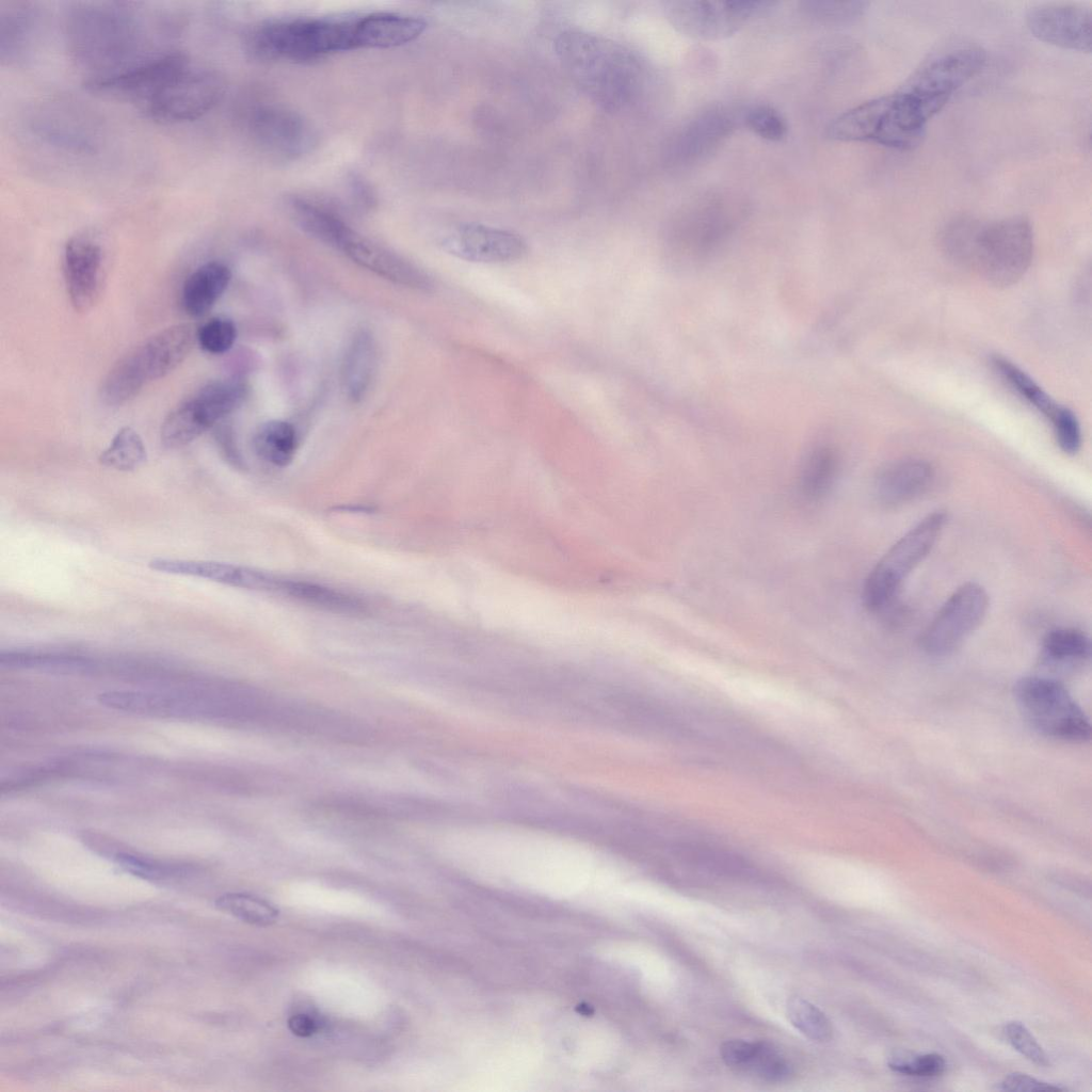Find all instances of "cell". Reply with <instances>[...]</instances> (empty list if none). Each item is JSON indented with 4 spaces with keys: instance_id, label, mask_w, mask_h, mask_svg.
Returning <instances> with one entry per match:
<instances>
[{
    "instance_id": "cell-1",
    "label": "cell",
    "mask_w": 1092,
    "mask_h": 1092,
    "mask_svg": "<svg viewBox=\"0 0 1092 1092\" xmlns=\"http://www.w3.org/2000/svg\"><path fill=\"white\" fill-rule=\"evenodd\" d=\"M940 242L951 261L998 287L1015 284L1033 254L1032 227L1023 215L994 221L958 216L945 225Z\"/></svg>"
},
{
    "instance_id": "cell-2",
    "label": "cell",
    "mask_w": 1092,
    "mask_h": 1092,
    "mask_svg": "<svg viewBox=\"0 0 1092 1092\" xmlns=\"http://www.w3.org/2000/svg\"><path fill=\"white\" fill-rule=\"evenodd\" d=\"M555 50L575 85L601 110L619 112L638 98L644 70L625 46L594 33L567 30L556 38Z\"/></svg>"
},
{
    "instance_id": "cell-3",
    "label": "cell",
    "mask_w": 1092,
    "mask_h": 1092,
    "mask_svg": "<svg viewBox=\"0 0 1092 1092\" xmlns=\"http://www.w3.org/2000/svg\"><path fill=\"white\" fill-rule=\"evenodd\" d=\"M943 108L902 84L896 91L864 101L835 117L826 136L840 142H868L908 150L924 138L928 122Z\"/></svg>"
},
{
    "instance_id": "cell-4",
    "label": "cell",
    "mask_w": 1092,
    "mask_h": 1092,
    "mask_svg": "<svg viewBox=\"0 0 1092 1092\" xmlns=\"http://www.w3.org/2000/svg\"><path fill=\"white\" fill-rule=\"evenodd\" d=\"M195 341L196 331L190 324L173 325L147 338L112 366L100 388L103 402L125 404L148 383L175 370Z\"/></svg>"
},
{
    "instance_id": "cell-5",
    "label": "cell",
    "mask_w": 1092,
    "mask_h": 1092,
    "mask_svg": "<svg viewBox=\"0 0 1092 1092\" xmlns=\"http://www.w3.org/2000/svg\"><path fill=\"white\" fill-rule=\"evenodd\" d=\"M355 20L298 19L271 23L254 33L252 49L261 58L294 62L352 50Z\"/></svg>"
},
{
    "instance_id": "cell-6",
    "label": "cell",
    "mask_w": 1092,
    "mask_h": 1092,
    "mask_svg": "<svg viewBox=\"0 0 1092 1092\" xmlns=\"http://www.w3.org/2000/svg\"><path fill=\"white\" fill-rule=\"evenodd\" d=\"M946 520L944 511L929 513L882 556L863 589V600L869 611L880 613L892 606L903 581L933 549Z\"/></svg>"
},
{
    "instance_id": "cell-7",
    "label": "cell",
    "mask_w": 1092,
    "mask_h": 1092,
    "mask_svg": "<svg viewBox=\"0 0 1092 1092\" xmlns=\"http://www.w3.org/2000/svg\"><path fill=\"white\" fill-rule=\"evenodd\" d=\"M1014 696L1024 718L1040 734L1072 742L1090 739L1089 719L1059 681L1023 677L1014 686Z\"/></svg>"
},
{
    "instance_id": "cell-8",
    "label": "cell",
    "mask_w": 1092,
    "mask_h": 1092,
    "mask_svg": "<svg viewBox=\"0 0 1092 1092\" xmlns=\"http://www.w3.org/2000/svg\"><path fill=\"white\" fill-rule=\"evenodd\" d=\"M70 34L78 57L107 68L101 75L123 69L136 44L132 18L117 7L77 10Z\"/></svg>"
},
{
    "instance_id": "cell-9",
    "label": "cell",
    "mask_w": 1092,
    "mask_h": 1092,
    "mask_svg": "<svg viewBox=\"0 0 1092 1092\" xmlns=\"http://www.w3.org/2000/svg\"><path fill=\"white\" fill-rule=\"evenodd\" d=\"M774 4L762 0H671L663 3V12L680 34L718 41L739 32Z\"/></svg>"
},
{
    "instance_id": "cell-10",
    "label": "cell",
    "mask_w": 1092,
    "mask_h": 1092,
    "mask_svg": "<svg viewBox=\"0 0 1092 1092\" xmlns=\"http://www.w3.org/2000/svg\"><path fill=\"white\" fill-rule=\"evenodd\" d=\"M246 395V384L237 379L205 385L166 416L161 427L162 444L167 448L190 444L236 411Z\"/></svg>"
},
{
    "instance_id": "cell-11",
    "label": "cell",
    "mask_w": 1092,
    "mask_h": 1092,
    "mask_svg": "<svg viewBox=\"0 0 1092 1092\" xmlns=\"http://www.w3.org/2000/svg\"><path fill=\"white\" fill-rule=\"evenodd\" d=\"M225 84L218 73L188 64L145 100L149 116L161 123L194 121L222 98Z\"/></svg>"
},
{
    "instance_id": "cell-12",
    "label": "cell",
    "mask_w": 1092,
    "mask_h": 1092,
    "mask_svg": "<svg viewBox=\"0 0 1092 1092\" xmlns=\"http://www.w3.org/2000/svg\"><path fill=\"white\" fill-rule=\"evenodd\" d=\"M989 596L982 585L966 582L957 588L930 621L921 636L922 648L942 656L959 647L982 623Z\"/></svg>"
},
{
    "instance_id": "cell-13",
    "label": "cell",
    "mask_w": 1092,
    "mask_h": 1092,
    "mask_svg": "<svg viewBox=\"0 0 1092 1092\" xmlns=\"http://www.w3.org/2000/svg\"><path fill=\"white\" fill-rule=\"evenodd\" d=\"M441 245L455 257L482 263L514 262L528 253V244L519 234L481 223L455 227Z\"/></svg>"
},
{
    "instance_id": "cell-14",
    "label": "cell",
    "mask_w": 1092,
    "mask_h": 1092,
    "mask_svg": "<svg viewBox=\"0 0 1092 1092\" xmlns=\"http://www.w3.org/2000/svg\"><path fill=\"white\" fill-rule=\"evenodd\" d=\"M98 702L110 709L139 714L200 719L212 709L199 690H115L98 695Z\"/></svg>"
},
{
    "instance_id": "cell-15",
    "label": "cell",
    "mask_w": 1092,
    "mask_h": 1092,
    "mask_svg": "<svg viewBox=\"0 0 1092 1092\" xmlns=\"http://www.w3.org/2000/svg\"><path fill=\"white\" fill-rule=\"evenodd\" d=\"M1026 23L1041 42L1073 51H1091V9L1086 4H1039L1028 12Z\"/></svg>"
},
{
    "instance_id": "cell-16",
    "label": "cell",
    "mask_w": 1092,
    "mask_h": 1092,
    "mask_svg": "<svg viewBox=\"0 0 1092 1092\" xmlns=\"http://www.w3.org/2000/svg\"><path fill=\"white\" fill-rule=\"evenodd\" d=\"M64 278L73 307L87 311L98 301L105 279L101 246L91 238L77 236L64 248Z\"/></svg>"
},
{
    "instance_id": "cell-17",
    "label": "cell",
    "mask_w": 1092,
    "mask_h": 1092,
    "mask_svg": "<svg viewBox=\"0 0 1092 1092\" xmlns=\"http://www.w3.org/2000/svg\"><path fill=\"white\" fill-rule=\"evenodd\" d=\"M188 64L183 53L165 52L148 57L118 71L95 76L85 85L92 91L138 95L145 100Z\"/></svg>"
},
{
    "instance_id": "cell-18",
    "label": "cell",
    "mask_w": 1092,
    "mask_h": 1092,
    "mask_svg": "<svg viewBox=\"0 0 1092 1092\" xmlns=\"http://www.w3.org/2000/svg\"><path fill=\"white\" fill-rule=\"evenodd\" d=\"M251 129L267 152L284 159L307 151L314 139L310 126L301 115L276 106L257 109L252 115Z\"/></svg>"
},
{
    "instance_id": "cell-19",
    "label": "cell",
    "mask_w": 1092,
    "mask_h": 1092,
    "mask_svg": "<svg viewBox=\"0 0 1092 1092\" xmlns=\"http://www.w3.org/2000/svg\"><path fill=\"white\" fill-rule=\"evenodd\" d=\"M338 248L358 266L396 284L419 290H430L433 287L431 277L420 268L360 236L352 228L346 234Z\"/></svg>"
},
{
    "instance_id": "cell-20",
    "label": "cell",
    "mask_w": 1092,
    "mask_h": 1092,
    "mask_svg": "<svg viewBox=\"0 0 1092 1092\" xmlns=\"http://www.w3.org/2000/svg\"><path fill=\"white\" fill-rule=\"evenodd\" d=\"M934 479V469L921 459H902L885 466L877 476L878 500L887 508L908 503L922 495Z\"/></svg>"
},
{
    "instance_id": "cell-21",
    "label": "cell",
    "mask_w": 1092,
    "mask_h": 1092,
    "mask_svg": "<svg viewBox=\"0 0 1092 1092\" xmlns=\"http://www.w3.org/2000/svg\"><path fill=\"white\" fill-rule=\"evenodd\" d=\"M154 571L207 579L229 587L263 591L268 573L225 562L155 558L149 561Z\"/></svg>"
},
{
    "instance_id": "cell-22",
    "label": "cell",
    "mask_w": 1092,
    "mask_h": 1092,
    "mask_svg": "<svg viewBox=\"0 0 1092 1092\" xmlns=\"http://www.w3.org/2000/svg\"><path fill=\"white\" fill-rule=\"evenodd\" d=\"M425 28V20L419 17L391 13L371 14L355 20V49L401 46L416 39Z\"/></svg>"
},
{
    "instance_id": "cell-23",
    "label": "cell",
    "mask_w": 1092,
    "mask_h": 1092,
    "mask_svg": "<svg viewBox=\"0 0 1092 1092\" xmlns=\"http://www.w3.org/2000/svg\"><path fill=\"white\" fill-rule=\"evenodd\" d=\"M734 128V121L722 109H709L695 116L678 133L674 155L684 162L709 154Z\"/></svg>"
},
{
    "instance_id": "cell-24",
    "label": "cell",
    "mask_w": 1092,
    "mask_h": 1092,
    "mask_svg": "<svg viewBox=\"0 0 1092 1092\" xmlns=\"http://www.w3.org/2000/svg\"><path fill=\"white\" fill-rule=\"evenodd\" d=\"M230 278L229 268L221 261H209L198 267L183 283V310L192 317L208 312L228 287Z\"/></svg>"
},
{
    "instance_id": "cell-25",
    "label": "cell",
    "mask_w": 1092,
    "mask_h": 1092,
    "mask_svg": "<svg viewBox=\"0 0 1092 1092\" xmlns=\"http://www.w3.org/2000/svg\"><path fill=\"white\" fill-rule=\"evenodd\" d=\"M375 367V341L369 332L360 331L352 338L342 363V387L350 400L357 402L364 398Z\"/></svg>"
},
{
    "instance_id": "cell-26",
    "label": "cell",
    "mask_w": 1092,
    "mask_h": 1092,
    "mask_svg": "<svg viewBox=\"0 0 1092 1092\" xmlns=\"http://www.w3.org/2000/svg\"><path fill=\"white\" fill-rule=\"evenodd\" d=\"M837 472L838 457L832 448L819 446L813 449L800 471V493L810 501L821 499L831 489Z\"/></svg>"
},
{
    "instance_id": "cell-27",
    "label": "cell",
    "mask_w": 1092,
    "mask_h": 1092,
    "mask_svg": "<svg viewBox=\"0 0 1092 1092\" xmlns=\"http://www.w3.org/2000/svg\"><path fill=\"white\" fill-rule=\"evenodd\" d=\"M253 445L260 459L274 466L285 467L294 457L298 448L296 433L289 422L271 420L259 427Z\"/></svg>"
},
{
    "instance_id": "cell-28",
    "label": "cell",
    "mask_w": 1092,
    "mask_h": 1092,
    "mask_svg": "<svg viewBox=\"0 0 1092 1092\" xmlns=\"http://www.w3.org/2000/svg\"><path fill=\"white\" fill-rule=\"evenodd\" d=\"M991 364L996 373L1026 402L1042 413L1049 421L1056 417L1062 405L1056 403L1029 374L1000 355L993 356Z\"/></svg>"
},
{
    "instance_id": "cell-29",
    "label": "cell",
    "mask_w": 1092,
    "mask_h": 1092,
    "mask_svg": "<svg viewBox=\"0 0 1092 1092\" xmlns=\"http://www.w3.org/2000/svg\"><path fill=\"white\" fill-rule=\"evenodd\" d=\"M0 664L11 669H37L51 672H86L93 662L85 657L63 653L2 652Z\"/></svg>"
},
{
    "instance_id": "cell-30",
    "label": "cell",
    "mask_w": 1092,
    "mask_h": 1092,
    "mask_svg": "<svg viewBox=\"0 0 1092 1092\" xmlns=\"http://www.w3.org/2000/svg\"><path fill=\"white\" fill-rule=\"evenodd\" d=\"M1042 648L1046 661L1060 665L1086 661L1091 654L1090 639L1075 628L1049 631L1043 640Z\"/></svg>"
},
{
    "instance_id": "cell-31",
    "label": "cell",
    "mask_w": 1092,
    "mask_h": 1092,
    "mask_svg": "<svg viewBox=\"0 0 1092 1092\" xmlns=\"http://www.w3.org/2000/svg\"><path fill=\"white\" fill-rule=\"evenodd\" d=\"M147 460V452L141 436L130 427H124L99 455L101 465L119 471H132Z\"/></svg>"
},
{
    "instance_id": "cell-32",
    "label": "cell",
    "mask_w": 1092,
    "mask_h": 1092,
    "mask_svg": "<svg viewBox=\"0 0 1092 1092\" xmlns=\"http://www.w3.org/2000/svg\"><path fill=\"white\" fill-rule=\"evenodd\" d=\"M215 906L255 926H269L278 917V910L267 900L247 894L228 893L215 900Z\"/></svg>"
},
{
    "instance_id": "cell-33",
    "label": "cell",
    "mask_w": 1092,
    "mask_h": 1092,
    "mask_svg": "<svg viewBox=\"0 0 1092 1092\" xmlns=\"http://www.w3.org/2000/svg\"><path fill=\"white\" fill-rule=\"evenodd\" d=\"M788 1019L801 1033L813 1041L828 1042L833 1037V1027L826 1015L816 1006L800 997L788 1000Z\"/></svg>"
},
{
    "instance_id": "cell-34",
    "label": "cell",
    "mask_w": 1092,
    "mask_h": 1092,
    "mask_svg": "<svg viewBox=\"0 0 1092 1092\" xmlns=\"http://www.w3.org/2000/svg\"><path fill=\"white\" fill-rule=\"evenodd\" d=\"M745 126L757 136L767 141H781L788 132L785 117L769 105H755L743 115Z\"/></svg>"
},
{
    "instance_id": "cell-35",
    "label": "cell",
    "mask_w": 1092,
    "mask_h": 1092,
    "mask_svg": "<svg viewBox=\"0 0 1092 1092\" xmlns=\"http://www.w3.org/2000/svg\"><path fill=\"white\" fill-rule=\"evenodd\" d=\"M865 1L810 0L802 2V9L821 22H848L862 16L867 10Z\"/></svg>"
},
{
    "instance_id": "cell-36",
    "label": "cell",
    "mask_w": 1092,
    "mask_h": 1092,
    "mask_svg": "<svg viewBox=\"0 0 1092 1092\" xmlns=\"http://www.w3.org/2000/svg\"><path fill=\"white\" fill-rule=\"evenodd\" d=\"M237 337L234 322L226 318H213L196 331V340L200 348L211 354L227 352Z\"/></svg>"
},
{
    "instance_id": "cell-37",
    "label": "cell",
    "mask_w": 1092,
    "mask_h": 1092,
    "mask_svg": "<svg viewBox=\"0 0 1092 1092\" xmlns=\"http://www.w3.org/2000/svg\"><path fill=\"white\" fill-rule=\"evenodd\" d=\"M746 1069L769 1081H783L792 1073L789 1062L767 1042H759L755 1056L744 1070Z\"/></svg>"
},
{
    "instance_id": "cell-38",
    "label": "cell",
    "mask_w": 1092,
    "mask_h": 1092,
    "mask_svg": "<svg viewBox=\"0 0 1092 1092\" xmlns=\"http://www.w3.org/2000/svg\"><path fill=\"white\" fill-rule=\"evenodd\" d=\"M1060 449L1067 454H1075L1081 447V429L1076 415L1062 406L1050 421Z\"/></svg>"
},
{
    "instance_id": "cell-39",
    "label": "cell",
    "mask_w": 1092,
    "mask_h": 1092,
    "mask_svg": "<svg viewBox=\"0 0 1092 1092\" xmlns=\"http://www.w3.org/2000/svg\"><path fill=\"white\" fill-rule=\"evenodd\" d=\"M1005 1034L1010 1044L1031 1062L1047 1066L1049 1059L1030 1031L1019 1022H1010L1005 1026Z\"/></svg>"
},
{
    "instance_id": "cell-40",
    "label": "cell",
    "mask_w": 1092,
    "mask_h": 1092,
    "mask_svg": "<svg viewBox=\"0 0 1092 1092\" xmlns=\"http://www.w3.org/2000/svg\"><path fill=\"white\" fill-rule=\"evenodd\" d=\"M888 1065L893 1071L904 1075L935 1077L944 1073L946 1062L944 1057L938 1054H925L906 1061L889 1062Z\"/></svg>"
},
{
    "instance_id": "cell-41",
    "label": "cell",
    "mask_w": 1092,
    "mask_h": 1092,
    "mask_svg": "<svg viewBox=\"0 0 1092 1092\" xmlns=\"http://www.w3.org/2000/svg\"><path fill=\"white\" fill-rule=\"evenodd\" d=\"M759 1042L730 1039L720 1046V1056L728 1066L745 1069L755 1056Z\"/></svg>"
},
{
    "instance_id": "cell-42",
    "label": "cell",
    "mask_w": 1092,
    "mask_h": 1092,
    "mask_svg": "<svg viewBox=\"0 0 1092 1092\" xmlns=\"http://www.w3.org/2000/svg\"><path fill=\"white\" fill-rule=\"evenodd\" d=\"M116 863L133 876L142 879H159L164 876L166 869L152 861L129 853H119L115 857Z\"/></svg>"
},
{
    "instance_id": "cell-43",
    "label": "cell",
    "mask_w": 1092,
    "mask_h": 1092,
    "mask_svg": "<svg viewBox=\"0 0 1092 1092\" xmlns=\"http://www.w3.org/2000/svg\"><path fill=\"white\" fill-rule=\"evenodd\" d=\"M1002 1091H1063L1065 1088L1040 1081L1027 1074L1011 1073L1000 1082Z\"/></svg>"
},
{
    "instance_id": "cell-44",
    "label": "cell",
    "mask_w": 1092,
    "mask_h": 1092,
    "mask_svg": "<svg viewBox=\"0 0 1092 1092\" xmlns=\"http://www.w3.org/2000/svg\"><path fill=\"white\" fill-rule=\"evenodd\" d=\"M321 1027V1022L312 1014L296 1013L288 1018L289 1030L302 1038L315 1034Z\"/></svg>"
}]
</instances>
